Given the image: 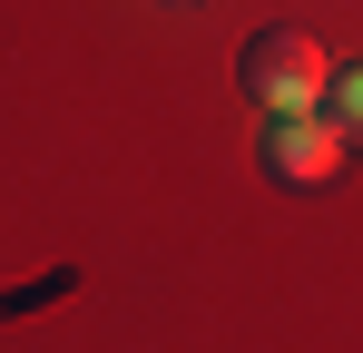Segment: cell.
I'll use <instances>...</instances> for the list:
<instances>
[{
  "label": "cell",
  "mask_w": 363,
  "mask_h": 353,
  "mask_svg": "<svg viewBox=\"0 0 363 353\" xmlns=\"http://www.w3.org/2000/svg\"><path fill=\"white\" fill-rule=\"evenodd\" d=\"M236 89L265 118H304V108H324V50L304 30H255L236 50Z\"/></svg>",
  "instance_id": "6da1fadb"
},
{
  "label": "cell",
  "mask_w": 363,
  "mask_h": 353,
  "mask_svg": "<svg viewBox=\"0 0 363 353\" xmlns=\"http://www.w3.org/2000/svg\"><path fill=\"white\" fill-rule=\"evenodd\" d=\"M324 128H334L344 147H363V59L344 69V79H324Z\"/></svg>",
  "instance_id": "3957f363"
},
{
  "label": "cell",
  "mask_w": 363,
  "mask_h": 353,
  "mask_svg": "<svg viewBox=\"0 0 363 353\" xmlns=\"http://www.w3.org/2000/svg\"><path fill=\"white\" fill-rule=\"evenodd\" d=\"M334 167H344V138L324 128V108L265 118V176L275 186H334Z\"/></svg>",
  "instance_id": "7a4b0ae2"
}]
</instances>
